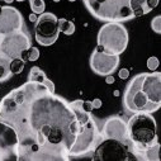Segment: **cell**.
<instances>
[{
    "label": "cell",
    "instance_id": "cell-11",
    "mask_svg": "<svg viewBox=\"0 0 161 161\" xmlns=\"http://www.w3.org/2000/svg\"><path fill=\"white\" fill-rule=\"evenodd\" d=\"M103 137L104 138H115L119 141H126L127 137V123L119 117L109 118L103 127Z\"/></svg>",
    "mask_w": 161,
    "mask_h": 161
},
{
    "label": "cell",
    "instance_id": "cell-13",
    "mask_svg": "<svg viewBox=\"0 0 161 161\" xmlns=\"http://www.w3.org/2000/svg\"><path fill=\"white\" fill-rule=\"evenodd\" d=\"M12 58L4 56L2 52H0V81H4V80H8L12 75L9 65H10Z\"/></svg>",
    "mask_w": 161,
    "mask_h": 161
},
{
    "label": "cell",
    "instance_id": "cell-18",
    "mask_svg": "<svg viewBox=\"0 0 161 161\" xmlns=\"http://www.w3.org/2000/svg\"><path fill=\"white\" fill-rule=\"evenodd\" d=\"M29 7L32 9V13H34L37 15L45 13V10H46L45 0H29Z\"/></svg>",
    "mask_w": 161,
    "mask_h": 161
},
{
    "label": "cell",
    "instance_id": "cell-19",
    "mask_svg": "<svg viewBox=\"0 0 161 161\" xmlns=\"http://www.w3.org/2000/svg\"><path fill=\"white\" fill-rule=\"evenodd\" d=\"M146 65H147V69L150 71H156L157 67H158V65H160V61H158V58L156 56H151V57L147 58Z\"/></svg>",
    "mask_w": 161,
    "mask_h": 161
},
{
    "label": "cell",
    "instance_id": "cell-26",
    "mask_svg": "<svg viewBox=\"0 0 161 161\" xmlns=\"http://www.w3.org/2000/svg\"><path fill=\"white\" fill-rule=\"evenodd\" d=\"M28 18H29V20H31L32 23H36V22H37V19H38V15H37V14H34V13H31Z\"/></svg>",
    "mask_w": 161,
    "mask_h": 161
},
{
    "label": "cell",
    "instance_id": "cell-15",
    "mask_svg": "<svg viewBox=\"0 0 161 161\" xmlns=\"http://www.w3.org/2000/svg\"><path fill=\"white\" fill-rule=\"evenodd\" d=\"M57 25H58V31L62 32L66 36H72L75 33V23L69 20V19H65V18H58L57 19Z\"/></svg>",
    "mask_w": 161,
    "mask_h": 161
},
{
    "label": "cell",
    "instance_id": "cell-27",
    "mask_svg": "<svg viewBox=\"0 0 161 161\" xmlns=\"http://www.w3.org/2000/svg\"><path fill=\"white\" fill-rule=\"evenodd\" d=\"M113 95H114V97H119V95H120V92H119V90H114V92H113Z\"/></svg>",
    "mask_w": 161,
    "mask_h": 161
},
{
    "label": "cell",
    "instance_id": "cell-33",
    "mask_svg": "<svg viewBox=\"0 0 161 161\" xmlns=\"http://www.w3.org/2000/svg\"><path fill=\"white\" fill-rule=\"evenodd\" d=\"M0 9H2V5H0Z\"/></svg>",
    "mask_w": 161,
    "mask_h": 161
},
{
    "label": "cell",
    "instance_id": "cell-31",
    "mask_svg": "<svg viewBox=\"0 0 161 161\" xmlns=\"http://www.w3.org/2000/svg\"><path fill=\"white\" fill-rule=\"evenodd\" d=\"M17 2H19V3H22V2H24V0H17Z\"/></svg>",
    "mask_w": 161,
    "mask_h": 161
},
{
    "label": "cell",
    "instance_id": "cell-8",
    "mask_svg": "<svg viewBox=\"0 0 161 161\" xmlns=\"http://www.w3.org/2000/svg\"><path fill=\"white\" fill-rule=\"evenodd\" d=\"M31 47L29 38L22 31L0 37V52L9 58H17L24 50Z\"/></svg>",
    "mask_w": 161,
    "mask_h": 161
},
{
    "label": "cell",
    "instance_id": "cell-9",
    "mask_svg": "<svg viewBox=\"0 0 161 161\" xmlns=\"http://www.w3.org/2000/svg\"><path fill=\"white\" fill-rule=\"evenodd\" d=\"M119 65V56L118 55H108L103 51L94 50L90 56V67L92 70L102 76H107L113 74Z\"/></svg>",
    "mask_w": 161,
    "mask_h": 161
},
{
    "label": "cell",
    "instance_id": "cell-16",
    "mask_svg": "<svg viewBox=\"0 0 161 161\" xmlns=\"http://www.w3.org/2000/svg\"><path fill=\"white\" fill-rule=\"evenodd\" d=\"M143 155H145V158L148 161H158L160 160V143L156 142L155 145L147 147L143 151Z\"/></svg>",
    "mask_w": 161,
    "mask_h": 161
},
{
    "label": "cell",
    "instance_id": "cell-14",
    "mask_svg": "<svg viewBox=\"0 0 161 161\" xmlns=\"http://www.w3.org/2000/svg\"><path fill=\"white\" fill-rule=\"evenodd\" d=\"M47 79L46 74L39 69L38 66H33L29 71V75H28V81L31 83H38V84H42L45 83V80Z\"/></svg>",
    "mask_w": 161,
    "mask_h": 161
},
{
    "label": "cell",
    "instance_id": "cell-21",
    "mask_svg": "<svg viewBox=\"0 0 161 161\" xmlns=\"http://www.w3.org/2000/svg\"><path fill=\"white\" fill-rule=\"evenodd\" d=\"M39 58V50L34 46H31L28 48V61H37Z\"/></svg>",
    "mask_w": 161,
    "mask_h": 161
},
{
    "label": "cell",
    "instance_id": "cell-28",
    "mask_svg": "<svg viewBox=\"0 0 161 161\" xmlns=\"http://www.w3.org/2000/svg\"><path fill=\"white\" fill-rule=\"evenodd\" d=\"M3 2H5L7 4H12V3L14 2V0H3Z\"/></svg>",
    "mask_w": 161,
    "mask_h": 161
},
{
    "label": "cell",
    "instance_id": "cell-4",
    "mask_svg": "<svg viewBox=\"0 0 161 161\" xmlns=\"http://www.w3.org/2000/svg\"><path fill=\"white\" fill-rule=\"evenodd\" d=\"M142 74L137 75L131 80L125 93V105L132 113H152L156 112L160 107L151 103L146 95V93L141 88Z\"/></svg>",
    "mask_w": 161,
    "mask_h": 161
},
{
    "label": "cell",
    "instance_id": "cell-1",
    "mask_svg": "<svg viewBox=\"0 0 161 161\" xmlns=\"http://www.w3.org/2000/svg\"><path fill=\"white\" fill-rule=\"evenodd\" d=\"M156 120L150 113H135L127 123V137L135 148L143 152L157 142Z\"/></svg>",
    "mask_w": 161,
    "mask_h": 161
},
{
    "label": "cell",
    "instance_id": "cell-10",
    "mask_svg": "<svg viewBox=\"0 0 161 161\" xmlns=\"http://www.w3.org/2000/svg\"><path fill=\"white\" fill-rule=\"evenodd\" d=\"M23 27V15L13 7H2L0 9V37L20 31Z\"/></svg>",
    "mask_w": 161,
    "mask_h": 161
},
{
    "label": "cell",
    "instance_id": "cell-32",
    "mask_svg": "<svg viewBox=\"0 0 161 161\" xmlns=\"http://www.w3.org/2000/svg\"><path fill=\"white\" fill-rule=\"evenodd\" d=\"M69 2H76V0H69Z\"/></svg>",
    "mask_w": 161,
    "mask_h": 161
},
{
    "label": "cell",
    "instance_id": "cell-17",
    "mask_svg": "<svg viewBox=\"0 0 161 161\" xmlns=\"http://www.w3.org/2000/svg\"><path fill=\"white\" fill-rule=\"evenodd\" d=\"M24 66H25V62L22 58H19V57L12 58L10 65H9V69H10L12 75H19V74H22V71L24 70Z\"/></svg>",
    "mask_w": 161,
    "mask_h": 161
},
{
    "label": "cell",
    "instance_id": "cell-5",
    "mask_svg": "<svg viewBox=\"0 0 161 161\" xmlns=\"http://www.w3.org/2000/svg\"><path fill=\"white\" fill-rule=\"evenodd\" d=\"M94 161H136L137 157L128 146L115 138H105L98 145L93 153Z\"/></svg>",
    "mask_w": 161,
    "mask_h": 161
},
{
    "label": "cell",
    "instance_id": "cell-24",
    "mask_svg": "<svg viewBox=\"0 0 161 161\" xmlns=\"http://www.w3.org/2000/svg\"><path fill=\"white\" fill-rule=\"evenodd\" d=\"M92 104H93V108H94V109H100L102 105H103V102H102V99L95 98V99L92 102Z\"/></svg>",
    "mask_w": 161,
    "mask_h": 161
},
{
    "label": "cell",
    "instance_id": "cell-20",
    "mask_svg": "<svg viewBox=\"0 0 161 161\" xmlns=\"http://www.w3.org/2000/svg\"><path fill=\"white\" fill-rule=\"evenodd\" d=\"M151 29L157 34L161 33V15H156L151 20Z\"/></svg>",
    "mask_w": 161,
    "mask_h": 161
},
{
    "label": "cell",
    "instance_id": "cell-25",
    "mask_svg": "<svg viewBox=\"0 0 161 161\" xmlns=\"http://www.w3.org/2000/svg\"><path fill=\"white\" fill-rule=\"evenodd\" d=\"M105 83H107L108 85H112V84H114V83H115V79H114L113 74H110V75H107V76H105Z\"/></svg>",
    "mask_w": 161,
    "mask_h": 161
},
{
    "label": "cell",
    "instance_id": "cell-2",
    "mask_svg": "<svg viewBox=\"0 0 161 161\" xmlns=\"http://www.w3.org/2000/svg\"><path fill=\"white\" fill-rule=\"evenodd\" d=\"M89 12L100 20L123 22L135 18L130 0H84Z\"/></svg>",
    "mask_w": 161,
    "mask_h": 161
},
{
    "label": "cell",
    "instance_id": "cell-7",
    "mask_svg": "<svg viewBox=\"0 0 161 161\" xmlns=\"http://www.w3.org/2000/svg\"><path fill=\"white\" fill-rule=\"evenodd\" d=\"M97 136V126L92 118L86 125L83 126L81 131L75 136L74 142L69 147V153L72 156H77L92 151V148L95 146Z\"/></svg>",
    "mask_w": 161,
    "mask_h": 161
},
{
    "label": "cell",
    "instance_id": "cell-22",
    "mask_svg": "<svg viewBox=\"0 0 161 161\" xmlns=\"http://www.w3.org/2000/svg\"><path fill=\"white\" fill-rule=\"evenodd\" d=\"M118 76H119V79H122V80L128 79V77H130V70H128V69H126V67L120 69V70H119V72H118Z\"/></svg>",
    "mask_w": 161,
    "mask_h": 161
},
{
    "label": "cell",
    "instance_id": "cell-6",
    "mask_svg": "<svg viewBox=\"0 0 161 161\" xmlns=\"http://www.w3.org/2000/svg\"><path fill=\"white\" fill-rule=\"evenodd\" d=\"M57 17L53 13L39 14L37 22L34 23V37L41 46H52L58 39V25Z\"/></svg>",
    "mask_w": 161,
    "mask_h": 161
},
{
    "label": "cell",
    "instance_id": "cell-12",
    "mask_svg": "<svg viewBox=\"0 0 161 161\" xmlns=\"http://www.w3.org/2000/svg\"><path fill=\"white\" fill-rule=\"evenodd\" d=\"M130 7L135 18L146 15L151 12V9L147 5V0H130Z\"/></svg>",
    "mask_w": 161,
    "mask_h": 161
},
{
    "label": "cell",
    "instance_id": "cell-3",
    "mask_svg": "<svg viewBox=\"0 0 161 161\" xmlns=\"http://www.w3.org/2000/svg\"><path fill=\"white\" fill-rule=\"evenodd\" d=\"M128 46V32L119 22L105 23L98 33L97 50L108 55H120Z\"/></svg>",
    "mask_w": 161,
    "mask_h": 161
},
{
    "label": "cell",
    "instance_id": "cell-23",
    "mask_svg": "<svg viewBox=\"0 0 161 161\" xmlns=\"http://www.w3.org/2000/svg\"><path fill=\"white\" fill-rule=\"evenodd\" d=\"M83 109L88 113H92L93 112V104H92V100H84L83 102Z\"/></svg>",
    "mask_w": 161,
    "mask_h": 161
},
{
    "label": "cell",
    "instance_id": "cell-30",
    "mask_svg": "<svg viewBox=\"0 0 161 161\" xmlns=\"http://www.w3.org/2000/svg\"><path fill=\"white\" fill-rule=\"evenodd\" d=\"M52 2H55V3H58V2H61V0H52Z\"/></svg>",
    "mask_w": 161,
    "mask_h": 161
},
{
    "label": "cell",
    "instance_id": "cell-29",
    "mask_svg": "<svg viewBox=\"0 0 161 161\" xmlns=\"http://www.w3.org/2000/svg\"><path fill=\"white\" fill-rule=\"evenodd\" d=\"M2 117H3V110H2V108H0V119H2Z\"/></svg>",
    "mask_w": 161,
    "mask_h": 161
}]
</instances>
